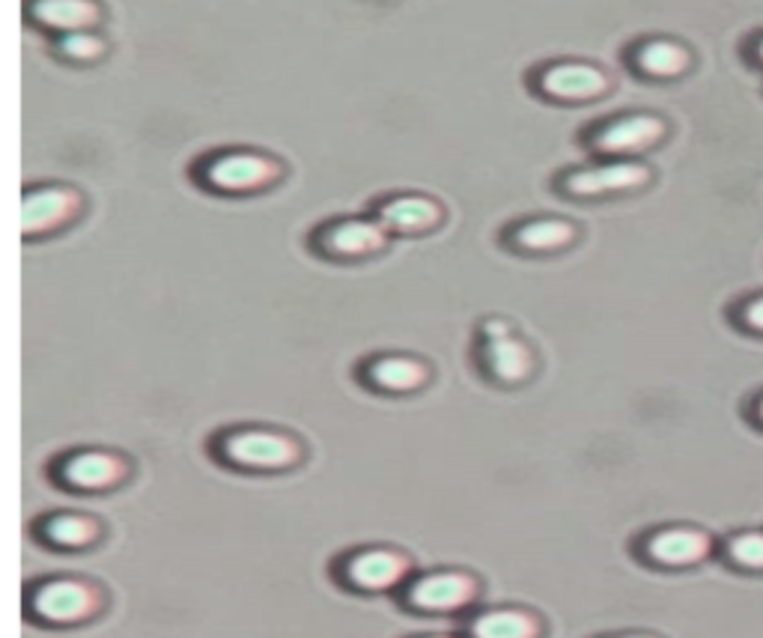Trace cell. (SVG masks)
<instances>
[{
  "mask_svg": "<svg viewBox=\"0 0 763 638\" xmlns=\"http://www.w3.org/2000/svg\"><path fill=\"white\" fill-rule=\"evenodd\" d=\"M218 451L230 466L251 472H278L302 460V448L295 439L274 430H236L227 432Z\"/></svg>",
  "mask_w": 763,
  "mask_h": 638,
  "instance_id": "cell-1",
  "label": "cell"
},
{
  "mask_svg": "<svg viewBox=\"0 0 763 638\" xmlns=\"http://www.w3.org/2000/svg\"><path fill=\"white\" fill-rule=\"evenodd\" d=\"M30 615L51 627L84 624L98 611V590L81 579H51L33 588L28 599Z\"/></svg>",
  "mask_w": 763,
  "mask_h": 638,
  "instance_id": "cell-2",
  "label": "cell"
},
{
  "mask_svg": "<svg viewBox=\"0 0 763 638\" xmlns=\"http://www.w3.org/2000/svg\"><path fill=\"white\" fill-rule=\"evenodd\" d=\"M478 597V579L462 569H439L415 579L406 590V603L411 609L448 615V611L469 609Z\"/></svg>",
  "mask_w": 763,
  "mask_h": 638,
  "instance_id": "cell-3",
  "label": "cell"
},
{
  "mask_svg": "<svg viewBox=\"0 0 763 638\" xmlns=\"http://www.w3.org/2000/svg\"><path fill=\"white\" fill-rule=\"evenodd\" d=\"M409 573V558L394 550H362L343 564V582L358 590H391Z\"/></svg>",
  "mask_w": 763,
  "mask_h": 638,
  "instance_id": "cell-4",
  "label": "cell"
},
{
  "mask_svg": "<svg viewBox=\"0 0 763 638\" xmlns=\"http://www.w3.org/2000/svg\"><path fill=\"white\" fill-rule=\"evenodd\" d=\"M281 167L254 153H227L206 165V182L218 191H254L274 182Z\"/></svg>",
  "mask_w": 763,
  "mask_h": 638,
  "instance_id": "cell-5",
  "label": "cell"
},
{
  "mask_svg": "<svg viewBox=\"0 0 763 638\" xmlns=\"http://www.w3.org/2000/svg\"><path fill=\"white\" fill-rule=\"evenodd\" d=\"M75 212H79V195L75 191L60 186L36 188L21 203V233L24 237H40V233L58 230Z\"/></svg>",
  "mask_w": 763,
  "mask_h": 638,
  "instance_id": "cell-6",
  "label": "cell"
},
{
  "mask_svg": "<svg viewBox=\"0 0 763 638\" xmlns=\"http://www.w3.org/2000/svg\"><path fill=\"white\" fill-rule=\"evenodd\" d=\"M126 478V462L108 451H81L72 453L63 466H60V481L72 487V490L98 492L117 487Z\"/></svg>",
  "mask_w": 763,
  "mask_h": 638,
  "instance_id": "cell-7",
  "label": "cell"
},
{
  "mask_svg": "<svg viewBox=\"0 0 763 638\" xmlns=\"http://www.w3.org/2000/svg\"><path fill=\"white\" fill-rule=\"evenodd\" d=\"M608 87L606 75L587 63H558L548 66L540 75V90L546 96L564 98V102H578V98H594Z\"/></svg>",
  "mask_w": 763,
  "mask_h": 638,
  "instance_id": "cell-8",
  "label": "cell"
},
{
  "mask_svg": "<svg viewBox=\"0 0 763 638\" xmlns=\"http://www.w3.org/2000/svg\"><path fill=\"white\" fill-rule=\"evenodd\" d=\"M647 167L629 165V161H617V165L590 167V170H578L567 179V191L582 197L608 195V191H627L647 182Z\"/></svg>",
  "mask_w": 763,
  "mask_h": 638,
  "instance_id": "cell-9",
  "label": "cell"
},
{
  "mask_svg": "<svg viewBox=\"0 0 763 638\" xmlns=\"http://www.w3.org/2000/svg\"><path fill=\"white\" fill-rule=\"evenodd\" d=\"M666 135L662 119L656 117H624L615 119L597 135V147L603 153H638V149L654 147L656 140Z\"/></svg>",
  "mask_w": 763,
  "mask_h": 638,
  "instance_id": "cell-10",
  "label": "cell"
},
{
  "mask_svg": "<svg viewBox=\"0 0 763 638\" xmlns=\"http://www.w3.org/2000/svg\"><path fill=\"white\" fill-rule=\"evenodd\" d=\"M320 245L334 257H367L385 248V227L373 221H343L328 227Z\"/></svg>",
  "mask_w": 763,
  "mask_h": 638,
  "instance_id": "cell-11",
  "label": "cell"
},
{
  "mask_svg": "<svg viewBox=\"0 0 763 638\" xmlns=\"http://www.w3.org/2000/svg\"><path fill=\"white\" fill-rule=\"evenodd\" d=\"M710 550L707 534L696 529H666L650 537L647 543V555L668 567H683V564H696Z\"/></svg>",
  "mask_w": 763,
  "mask_h": 638,
  "instance_id": "cell-12",
  "label": "cell"
},
{
  "mask_svg": "<svg viewBox=\"0 0 763 638\" xmlns=\"http://www.w3.org/2000/svg\"><path fill=\"white\" fill-rule=\"evenodd\" d=\"M441 221V209L430 197H394L379 212V224L394 233H421Z\"/></svg>",
  "mask_w": 763,
  "mask_h": 638,
  "instance_id": "cell-13",
  "label": "cell"
},
{
  "mask_svg": "<svg viewBox=\"0 0 763 638\" xmlns=\"http://www.w3.org/2000/svg\"><path fill=\"white\" fill-rule=\"evenodd\" d=\"M30 15L40 21L42 28L63 30V33H79L98 21V7L93 0H33Z\"/></svg>",
  "mask_w": 763,
  "mask_h": 638,
  "instance_id": "cell-14",
  "label": "cell"
},
{
  "mask_svg": "<svg viewBox=\"0 0 763 638\" xmlns=\"http://www.w3.org/2000/svg\"><path fill=\"white\" fill-rule=\"evenodd\" d=\"M367 383L376 385L379 391L406 394L418 391L427 383V367L418 358H406V355H385L376 358L367 367Z\"/></svg>",
  "mask_w": 763,
  "mask_h": 638,
  "instance_id": "cell-15",
  "label": "cell"
},
{
  "mask_svg": "<svg viewBox=\"0 0 763 638\" xmlns=\"http://www.w3.org/2000/svg\"><path fill=\"white\" fill-rule=\"evenodd\" d=\"M543 624L525 609L483 611L471 624V638H540Z\"/></svg>",
  "mask_w": 763,
  "mask_h": 638,
  "instance_id": "cell-16",
  "label": "cell"
},
{
  "mask_svg": "<svg viewBox=\"0 0 763 638\" xmlns=\"http://www.w3.org/2000/svg\"><path fill=\"white\" fill-rule=\"evenodd\" d=\"M483 362L499 383H522L531 374V353L529 346L519 344L513 334L499 337V341H487L483 346Z\"/></svg>",
  "mask_w": 763,
  "mask_h": 638,
  "instance_id": "cell-17",
  "label": "cell"
},
{
  "mask_svg": "<svg viewBox=\"0 0 763 638\" xmlns=\"http://www.w3.org/2000/svg\"><path fill=\"white\" fill-rule=\"evenodd\" d=\"M42 537L58 550H87L96 543L98 525L84 513H58L42 525Z\"/></svg>",
  "mask_w": 763,
  "mask_h": 638,
  "instance_id": "cell-18",
  "label": "cell"
},
{
  "mask_svg": "<svg viewBox=\"0 0 763 638\" xmlns=\"http://www.w3.org/2000/svg\"><path fill=\"white\" fill-rule=\"evenodd\" d=\"M573 237H576V230L567 221L548 218V221H531V224L519 227L513 233V245L522 248V251H558V248L569 245Z\"/></svg>",
  "mask_w": 763,
  "mask_h": 638,
  "instance_id": "cell-19",
  "label": "cell"
},
{
  "mask_svg": "<svg viewBox=\"0 0 763 638\" xmlns=\"http://www.w3.org/2000/svg\"><path fill=\"white\" fill-rule=\"evenodd\" d=\"M689 63V54H686L680 45L675 42H647L645 49L638 51V66L647 72V75H656V79H671V75H680Z\"/></svg>",
  "mask_w": 763,
  "mask_h": 638,
  "instance_id": "cell-20",
  "label": "cell"
},
{
  "mask_svg": "<svg viewBox=\"0 0 763 638\" xmlns=\"http://www.w3.org/2000/svg\"><path fill=\"white\" fill-rule=\"evenodd\" d=\"M60 51H63V57L69 60H96L98 54L105 51V45H102L98 36L87 33V30H79V33H66V36L60 40Z\"/></svg>",
  "mask_w": 763,
  "mask_h": 638,
  "instance_id": "cell-21",
  "label": "cell"
},
{
  "mask_svg": "<svg viewBox=\"0 0 763 638\" xmlns=\"http://www.w3.org/2000/svg\"><path fill=\"white\" fill-rule=\"evenodd\" d=\"M731 555H734L740 564L745 567H763V534L752 531V534H740L734 543H731Z\"/></svg>",
  "mask_w": 763,
  "mask_h": 638,
  "instance_id": "cell-22",
  "label": "cell"
},
{
  "mask_svg": "<svg viewBox=\"0 0 763 638\" xmlns=\"http://www.w3.org/2000/svg\"><path fill=\"white\" fill-rule=\"evenodd\" d=\"M510 334V325L501 323V320H492V323L483 325V337L487 341H499V337H508Z\"/></svg>",
  "mask_w": 763,
  "mask_h": 638,
  "instance_id": "cell-23",
  "label": "cell"
},
{
  "mask_svg": "<svg viewBox=\"0 0 763 638\" xmlns=\"http://www.w3.org/2000/svg\"><path fill=\"white\" fill-rule=\"evenodd\" d=\"M745 320H749V323H752L754 328H761V332H763V299H761V302H754V305L749 307V311H745Z\"/></svg>",
  "mask_w": 763,
  "mask_h": 638,
  "instance_id": "cell-24",
  "label": "cell"
},
{
  "mask_svg": "<svg viewBox=\"0 0 763 638\" xmlns=\"http://www.w3.org/2000/svg\"><path fill=\"white\" fill-rule=\"evenodd\" d=\"M624 638H650V636H624Z\"/></svg>",
  "mask_w": 763,
  "mask_h": 638,
  "instance_id": "cell-25",
  "label": "cell"
},
{
  "mask_svg": "<svg viewBox=\"0 0 763 638\" xmlns=\"http://www.w3.org/2000/svg\"><path fill=\"white\" fill-rule=\"evenodd\" d=\"M761 60H763V42H761Z\"/></svg>",
  "mask_w": 763,
  "mask_h": 638,
  "instance_id": "cell-26",
  "label": "cell"
},
{
  "mask_svg": "<svg viewBox=\"0 0 763 638\" xmlns=\"http://www.w3.org/2000/svg\"><path fill=\"white\" fill-rule=\"evenodd\" d=\"M432 638H450V636H432Z\"/></svg>",
  "mask_w": 763,
  "mask_h": 638,
  "instance_id": "cell-27",
  "label": "cell"
},
{
  "mask_svg": "<svg viewBox=\"0 0 763 638\" xmlns=\"http://www.w3.org/2000/svg\"><path fill=\"white\" fill-rule=\"evenodd\" d=\"M761 418H763V402H761Z\"/></svg>",
  "mask_w": 763,
  "mask_h": 638,
  "instance_id": "cell-28",
  "label": "cell"
}]
</instances>
